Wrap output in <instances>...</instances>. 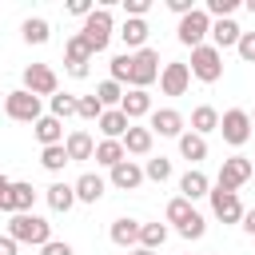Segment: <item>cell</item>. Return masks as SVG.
<instances>
[{"instance_id":"10","label":"cell","mask_w":255,"mask_h":255,"mask_svg":"<svg viewBox=\"0 0 255 255\" xmlns=\"http://www.w3.org/2000/svg\"><path fill=\"white\" fill-rule=\"evenodd\" d=\"M187 84H191L187 64H167V68L159 72V88H163V96H183Z\"/></svg>"},{"instance_id":"23","label":"cell","mask_w":255,"mask_h":255,"mask_svg":"<svg viewBox=\"0 0 255 255\" xmlns=\"http://www.w3.org/2000/svg\"><path fill=\"white\" fill-rule=\"evenodd\" d=\"M139 227H143V223H135V219H116V223H112V243L135 247V243H139Z\"/></svg>"},{"instance_id":"48","label":"cell","mask_w":255,"mask_h":255,"mask_svg":"<svg viewBox=\"0 0 255 255\" xmlns=\"http://www.w3.org/2000/svg\"><path fill=\"white\" fill-rule=\"evenodd\" d=\"M131 255H155V251H147V247H131Z\"/></svg>"},{"instance_id":"41","label":"cell","mask_w":255,"mask_h":255,"mask_svg":"<svg viewBox=\"0 0 255 255\" xmlns=\"http://www.w3.org/2000/svg\"><path fill=\"white\" fill-rule=\"evenodd\" d=\"M128 72H131V56L124 52V56H116V60H112V80L120 84V80H128Z\"/></svg>"},{"instance_id":"5","label":"cell","mask_w":255,"mask_h":255,"mask_svg":"<svg viewBox=\"0 0 255 255\" xmlns=\"http://www.w3.org/2000/svg\"><path fill=\"white\" fill-rule=\"evenodd\" d=\"M4 112L12 116V120H24V124H36L40 120V96H32V92H8L4 96Z\"/></svg>"},{"instance_id":"2","label":"cell","mask_w":255,"mask_h":255,"mask_svg":"<svg viewBox=\"0 0 255 255\" xmlns=\"http://www.w3.org/2000/svg\"><path fill=\"white\" fill-rule=\"evenodd\" d=\"M195 80H203V84H215L219 76H223V56H219V48H211V44H199V48H191V68H187Z\"/></svg>"},{"instance_id":"1","label":"cell","mask_w":255,"mask_h":255,"mask_svg":"<svg viewBox=\"0 0 255 255\" xmlns=\"http://www.w3.org/2000/svg\"><path fill=\"white\" fill-rule=\"evenodd\" d=\"M8 239L44 247V243H52V227H48V219H40V215H32V211H20V215H12V223H8Z\"/></svg>"},{"instance_id":"7","label":"cell","mask_w":255,"mask_h":255,"mask_svg":"<svg viewBox=\"0 0 255 255\" xmlns=\"http://www.w3.org/2000/svg\"><path fill=\"white\" fill-rule=\"evenodd\" d=\"M219 131H223V139H227L231 147H239V143H247V135H251V116L239 112V108H231V112L219 116Z\"/></svg>"},{"instance_id":"28","label":"cell","mask_w":255,"mask_h":255,"mask_svg":"<svg viewBox=\"0 0 255 255\" xmlns=\"http://www.w3.org/2000/svg\"><path fill=\"white\" fill-rule=\"evenodd\" d=\"M48 203H52V211H68V207L76 203V191H72L68 183H52V187H48Z\"/></svg>"},{"instance_id":"42","label":"cell","mask_w":255,"mask_h":255,"mask_svg":"<svg viewBox=\"0 0 255 255\" xmlns=\"http://www.w3.org/2000/svg\"><path fill=\"white\" fill-rule=\"evenodd\" d=\"M40 255H76V251H72L68 243H60V239H52V243H44V247H40Z\"/></svg>"},{"instance_id":"26","label":"cell","mask_w":255,"mask_h":255,"mask_svg":"<svg viewBox=\"0 0 255 255\" xmlns=\"http://www.w3.org/2000/svg\"><path fill=\"white\" fill-rule=\"evenodd\" d=\"M179 191H183V199H187V203H191V199H199V195H207V175L191 167V171L179 179Z\"/></svg>"},{"instance_id":"6","label":"cell","mask_w":255,"mask_h":255,"mask_svg":"<svg viewBox=\"0 0 255 255\" xmlns=\"http://www.w3.org/2000/svg\"><path fill=\"white\" fill-rule=\"evenodd\" d=\"M251 175H255V171H251V159H243V155H231V159H223L215 187H219V191H235V187H243Z\"/></svg>"},{"instance_id":"36","label":"cell","mask_w":255,"mask_h":255,"mask_svg":"<svg viewBox=\"0 0 255 255\" xmlns=\"http://www.w3.org/2000/svg\"><path fill=\"white\" fill-rule=\"evenodd\" d=\"M143 175H147V179H155V183H163V179L171 175V159H163V155H159V159H147Z\"/></svg>"},{"instance_id":"39","label":"cell","mask_w":255,"mask_h":255,"mask_svg":"<svg viewBox=\"0 0 255 255\" xmlns=\"http://www.w3.org/2000/svg\"><path fill=\"white\" fill-rule=\"evenodd\" d=\"M231 12H235V0H207V16L231 20Z\"/></svg>"},{"instance_id":"15","label":"cell","mask_w":255,"mask_h":255,"mask_svg":"<svg viewBox=\"0 0 255 255\" xmlns=\"http://www.w3.org/2000/svg\"><path fill=\"white\" fill-rule=\"evenodd\" d=\"M120 112H124V116H128V124H131V120H139V116H147V112H151V96H147V92H139V88H131V92L120 100Z\"/></svg>"},{"instance_id":"11","label":"cell","mask_w":255,"mask_h":255,"mask_svg":"<svg viewBox=\"0 0 255 255\" xmlns=\"http://www.w3.org/2000/svg\"><path fill=\"white\" fill-rule=\"evenodd\" d=\"M207 195H211V207H215V215H219L223 223H239V219H243V207H239V195H235V191H219V187H215V191H207Z\"/></svg>"},{"instance_id":"38","label":"cell","mask_w":255,"mask_h":255,"mask_svg":"<svg viewBox=\"0 0 255 255\" xmlns=\"http://www.w3.org/2000/svg\"><path fill=\"white\" fill-rule=\"evenodd\" d=\"M203 231H207V223H203V215H199V211H195V215H191V219L179 227V235H183V239H199Z\"/></svg>"},{"instance_id":"50","label":"cell","mask_w":255,"mask_h":255,"mask_svg":"<svg viewBox=\"0 0 255 255\" xmlns=\"http://www.w3.org/2000/svg\"><path fill=\"white\" fill-rule=\"evenodd\" d=\"M247 8H251V16H255V0H247Z\"/></svg>"},{"instance_id":"24","label":"cell","mask_w":255,"mask_h":255,"mask_svg":"<svg viewBox=\"0 0 255 255\" xmlns=\"http://www.w3.org/2000/svg\"><path fill=\"white\" fill-rule=\"evenodd\" d=\"M36 139H40L44 147L60 143V139H64V128H60V120H56V116H40V120H36Z\"/></svg>"},{"instance_id":"40","label":"cell","mask_w":255,"mask_h":255,"mask_svg":"<svg viewBox=\"0 0 255 255\" xmlns=\"http://www.w3.org/2000/svg\"><path fill=\"white\" fill-rule=\"evenodd\" d=\"M239 56L247 60V64H255V32H239Z\"/></svg>"},{"instance_id":"27","label":"cell","mask_w":255,"mask_h":255,"mask_svg":"<svg viewBox=\"0 0 255 255\" xmlns=\"http://www.w3.org/2000/svg\"><path fill=\"white\" fill-rule=\"evenodd\" d=\"M211 36H215V48H231V44H239V24L235 20H215Z\"/></svg>"},{"instance_id":"46","label":"cell","mask_w":255,"mask_h":255,"mask_svg":"<svg viewBox=\"0 0 255 255\" xmlns=\"http://www.w3.org/2000/svg\"><path fill=\"white\" fill-rule=\"evenodd\" d=\"M0 255H16V239H8V235H0Z\"/></svg>"},{"instance_id":"8","label":"cell","mask_w":255,"mask_h":255,"mask_svg":"<svg viewBox=\"0 0 255 255\" xmlns=\"http://www.w3.org/2000/svg\"><path fill=\"white\" fill-rule=\"evenodd\" d=\"M207 32H211V16H207L203 8H195V12H187V16L179 20V40L191 44V48H199Z\"/></svg>"},{"instance_id":"17","label":"cell","mask_w":255,"mask_h":255,"mask_svg":"<svg viewBox=\"0 0 255 255\" xmlns=\"http://www.w3.org/2000/svg\"><path fill=\"white\" fill-rule=\"evenodd\" d=\"M120 143H124V151H131V155H147V151H151V128H128Z\"/></svg>"},{"instance_id":"14","label":"cell","mask_w":255,"mask_h":255,"mask_svg":"<svg viewBox=\"0 0 255 255\" xmlns=\"http://www.w3.org/2000/svg\"><path fill=\"white\" fill-rule=\"evenodd\" d=\"M183 135V116L175 112V108H159V112H151V135Z\"/></svg>"},{"instance_id":"4","label":"cell","mask_w":255,"mask_h":255,"mask_svg":"<svg viewBox=\"0 0 255 255\" xmlns=\"http://www.w3.org/2000/svg\"><path fill=\"white\" fill-rule=\"evenodd\" d=\"M155 76H159V56H155L151 48H139V52L131 56V72H128V84L143 92V88H147Z\"/></svg>"},{"instance_id":"21","label":"cell","mask_w":255,"mask_h":255,"mask_svg":"<svg viewBox=\"0 0 255 255\" xmlns=\"http://www.w3.org/2000/svg\"><path fill=\"white\" fill-rule=\"evenodd\" d=\"M96 163H104V167H116V163H124L128 159V151H124V143L120 139H104V143H96Z\"/></svg>"},{"instance_id":"12","label":"cell","mask_w":255,"mask_h":255,"mask_svg":"<svg viewBox=\"0 0 255 255\" xmlns=\"http://www.w3.org/2000/svg\"><path fill=\"white\" fill-rule=\"evenodd\" d=\"M32 199H36V191H32V183H8V191H4V199H0V211H28L32 207Z\"/></svg>"},{"instance_id":"49","label":"cell","mask_w":255,"mask_h":255,"mask_svg":"<svg viewBox=\"0 0 255 255\" xmlns=\"http://www.w3.org/2000/svg\"><path fill=\"white\" fill-rule=\"evenodd\" d=\"M4 191H8V179H4V175H0V199H4Z\"/></svg>"},{"instance_id":"45","label":"cell","mask_w":255,"mask_h":255,"mask_svg":"<svg viewBox=\"0 0 255 255\" xmlns=\"http://www.w3.org/2000/svg\"><path fill=\"white\" fill-rule=\"evenodd\" d=\"M68 12H76V16H92V4H88V0H72Z\"/></svg>"},{"instance_id":"34","label":"cell","mask_w":255,"mask_h":255,"mask_svg":"<svg viewBox=\"0 0 255 255\" xmlns=\"http://www.w3.org/2000/svg\"><path fill=\"white\" fill-rule=\"evenodd\" d=\"M76 116H84V120H100V116H104V104H100L96 96H80V100H76Z\"/></svg>"},{"instance_id":"47","label":"cell","mask_w":255,"mask_h":255,"mask_svg":"<svg viewBox=\"0 0 255 255\" xmlns=\"http://www.w3.org/2000/svg\"><path fill=\"white\" fill-rule=\"evenodd\" d=\"M243 227L255 235V207H251V211H243Z\"/></svg>"},{"instance_id":"30","label":"cell","mask_w":255,"mask_h":255,"mask_svg":"<svg viewBox=\"0 0 255 255\" xmlns=\"http://www.w3.org/2000/svg\"><path fill=\"white\" fill-rule=\"evenodd\" d=\"M120 36H124L128 48H143V40H147V24H143V20H128V24L120 28Z\"/></svg>"},{"instance_id":"3","label":"cell","mask_w":255,"mask_h":255,"mask_svg":"<svg viewBox=\"0 0 255 255\" xmlns=\"http://www.w3.org/2000/svg\"><path fill=\"white\" fill-rule=\"evenodd\" d=\"M80 36H84V44L92 48V56L104 52L108 40H112V12H108V8H92V16L84 20V32H80Z\"/></svg>"},{"instance_id":"20","label":"cell","mask_w":255,"mask_h":255,"mask_svg":"<svg viewBox=\"0 0 255 255\" xmlns=\"http://www.w3.org/2000/svg\"><path fill=\"white\" fill-rule=\"evenodd\" d=\"M64 151H68V159H92L96 143H92V135H88V131H72V135L64 139Z\"/></svg>"},{"instance_id":"16","label":"cell","mask_w":255,"mask_h":255,"mask_svg":"<svg viewBox=\"0 0 255 255\" xmlns=\"http://www.w3.org/2000/svg\"><path fill=\"white\" fill-rule=\"evenodd\" d=\"M128 128H131V124H128V116H124L120 108H104V116H100V131H104L108 139H124Z\"/></svg>"},{"instance_id":"52","label":"cell","mask_w":255,"mask_h":255,"mask_svg":"<svg viewBox=\"0 0 255 255\" xmlns=\"http://www.w3.org/2000/svg\"><path fill=\"white\" fill-rule=\"evenodd\" d=\"M251 171H255V159H251Z\"/></svg>"},{"instance_id":"44","label":"cell","mask_w":255,"mask_h":255,"mask_svg":"<svg viewBox=\"0 0 255 255\" xmlns=\"http://www.w3.org/2000/svg\"><path fill=\"white\" fill-rule=\"evenodd\" d=\"M167 8H171V12H179V16L195 12V4H191V0H167Z\"/></svg>"},{"instance_id":"43","label":"cell","mask_w":255,"mask_h":255,"mask_svg":"<svg viewBox=\"0 0 255 255\" xmlns=\"http://www.w3.org/2000/svg\"><path fill=\"white\" fill-rule=\"evenodd\" d=\"M124 8H128V16H131V20H143V12H147V0H124Z\"/></svg>"},{"instance_id":"37","label":"cell","mask_w":255,"mask_h":255,"mask_svg":"<svg viewBox=\"0 0 255 255\" xmlns=\"http://www.w3.org/2000/svg\"><path fill=\"white\" fill-rule=\"evenodd\" d=\"M52 116H56V120L76 116V96H52Z\"/></svg>"},{"instance_id":"18","label":"cell","mask_w":255,"mask_h":255,"mask_svg":"<svg viewBox=\"0 0 255 255\" xmlns=\"http://www.w3.org/2000/svg\"><path fill=\"white\" fill-rule=\"evenodd\" d=\"M139 179H143V167H135L131 159H124V163H116V167H112V183H116V187H124V191L139 187Z\"/></svg>"},{"instance_id":"35","label":"cell","mask_w":255,"mask_h":255,"mask_svg":"<svg viewBox=\"0 0 255 255\" xmlns=\"http://www.w3.org/2000/svg\"><path fill=\"white\" fill-rule=\"evenodd\" d=\"M96 100L108 108V104H120V100H124V92H120V84H116V80H104V84L96 88Z\"/></svg>"},{"instance_id":"25","label":"cell","mask_w":255,"mask_h":255,"mask_svg":"<svg viewBox=\"0 0 255 255\" xmlns=\"http://www.w3.org/2000/svg\"><path fill=\"white\" fill-rule=\"evenodd\" d=\"M179 151H183V159L199 163V159H207V139L195 135V131H187V135H179Z\"/></svg>"},{"instance_id":"9","label":"cell","mask_w":255,"mask_h":255,"mask_svg":"<svg viewBox=\"0 0 255 255\" xmlns=\"http://www.w3.org/2000/svg\"><path fill=\"white\" fill-rule=\"evenodd\" d=\"M24 92H32V96H56V72L48 64H28L24 68Z\"/></svg>"},{"instance_id":"29","label":"cell","mask_w":255,"mask_h":255,"mask_svg":"<svg viewBox=\"0 0 255 255\" xmlns=\"http://www.w3.org/2000/svg\"><path fill=\"white\" fill-rule=\"evenodd\" d=\"M163 239H167V227L163 223H143L139 227V247L155 251V247H163Z\"/></svg>"},{"instance_id":"33","label":"cell","mask_w":255,"mask_h":255,"mask_svg":"<svg viewBox=\"0 0 255 255\" xmlns=\"http://www.w3.org/2000/svg\"><path fill=\"white\" fill-rule=\"evenodd\" d=\"M191 215H195V207H191V203H187V199H183V195H179V199H171V203H167V219H171V223H175V227H183V223H187V219H191Z\"/></svg>"},{"instance_id":"53","label":"cell","mask_w":255,"mask_h":255,"mask_svg":"<svg viewBox=\"0 0 255 255\" xmlns=\"http://www.w3.org/2000/svg\"><path fill=\"white\" fill-rule=\"evenodd\" d=\"M251 128H255V116H251Z\"/></svg>"},{"instance_id":"31","label":"cell","mask_w":255,"mask_h":255,"mask_svg":"<svg viewBox=\"0 0 255 255\" xmlns=\"http://www.w3.org/2000/svg\"><path fill=\"white\" fill-rule=\"evenodd\" d=\"M48 32H52L48 20H40V16H28V20H24V40H28V44H44Z\"/></svg>"},{"instance_id":"13","label":"cell","mask_w":255,"mask_h":255,"mask_svg":"<svg viewBox=\"0 0 255 255\" xmlns=\"http://www.w3.org/2000/svg\"><path fill=\"white\" fill-rule=\"evenodd\" d=\"M88 60H92V48L84 44V36H72V40H68V72H72L76 80L88 76Z\"/></svg>"},{"instance_id":"51","label":"cell","mask_w":255,"mask_h":255,"mask_svg":"<svg viewBox=\"0 0 255 255\" xmlns=\"http://www.w3.org/2000/svg\"><path fill=\"white\" fill-rule=\"evenodd\" d=\"M4 96H8V92H0V100H4Z\"/></svg>"},{"instance_id":"32","label":"cell","mask_w":255,"mask_h":255,"mask_svg":"<svg viewBox=\"0 0 255 255\" xmlns=\"http://www.w3.org/2000/svg\"><path fill=\"white\" fill-rule=\"evenodd\" d=\"M40 163L48 167V171H60L64 163H72L68 159V151H64V143H52V147H44V155H40Z\"/></svg>"},{"instance_id":"19","label":"cell","mask_w":255,"mask_h":255,"mask_svg":"<svg viewBox=\"0 0 255 255\" xmlns=\"http://www.w3.org/2000/svg\"><path fill=\"white\" fill-rule=\"evenodd\" d=\"M219 128V112L211 108V104H199L195 112H191V131L195 135H207V131H215Z\"/></svg>"},{"instance_id":"22","label":"cell","mask_w":255,"mask_h":255,"mask_svg":"<svg viewBox=\"0 0 255 255\" xmlns=\"http://www.w3.org/2000/svg\"><path fill=\"white\" fill-rule=\"evenodd\" d=\"M72 191H76V199H84V203H96V199L104 195V179L88 171V175H80V179L72 183Z\"/></svg>"}]
</instances>
